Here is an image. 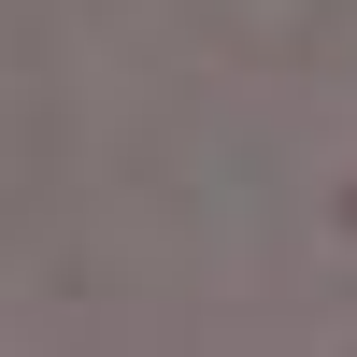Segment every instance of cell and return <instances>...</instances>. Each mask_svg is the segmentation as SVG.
<instances>
[{"label": "cell", "instance_id": "6da1fadb", "mask_svg": "<svg viewBox=\"0 0 357 357\" xmlns=\"http://www.w3.org/2000/svg\"><path fill=\"white\" fill-rule=\"evenodd\" d=\"M343 229H357V186H343Z\"/></svg>", "mask_w": 357, "mask_h": 357}]
</instances>
